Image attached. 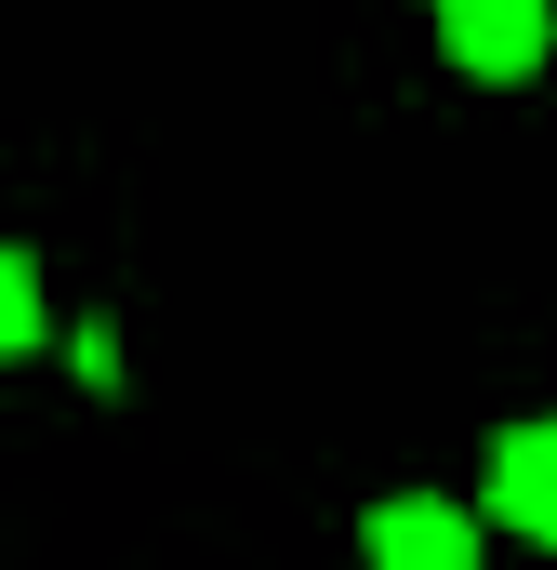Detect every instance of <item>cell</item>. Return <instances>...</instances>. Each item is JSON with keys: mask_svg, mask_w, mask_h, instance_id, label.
I'll list each match as a JSON object with an SVG mask.
<instances>
[{"mask_svg": "<svg viewBox=\"0 0 557 570\" xmlns=\"http://www.w3.org/2000/svg\"><path fill=\"white\" fill-rule=\"evenodd\" d=\"M491 531L557 544V425H505L491 438Z\"/></svg>", "mask_w": 557, "mask_h": 570, "instance_id": "2", "label": "cell"}, {"mask_svg": "<svg viewBox=\"0 0 557 570\" xmlns=\"http://www.w3.org/2000/svg\"><path fill=\"white\" fill-rule=\"evenodd\" d=\"M359 558L372 570H465L478 558V518L465 504H372L359 518Z\"/></svg>", "mask_w": 557, "mask_h": 570, "instance_id": "3", "label": "cell"}, {"mask_svg": "<svg viewBox=\"0 0 557 570\" xmlns=\"http://www.w3.org/2000/svg\"><path fill=\"white\" fill-rule=\"evenodd\" d=\"M27 345H40V266L0 253V358H27Z\"/></svg>", "mask_w": 557, "mask_h": 570, "instance_id": "4", "label": "cell"}, {"mask_svg": "<svg viewBox=\"0 0 557 570\" xmlns=\"http://www.w3.org/2000/svg\"><path fill=\"white\" fill-rule=\"evenodd\" d=\"M557 40V0H438V53L465 80H531Z\"/></svg>", "mask_w": 557, "mask_h": 570, "instance_id": "1", "label": "cell"}]
</instances>
